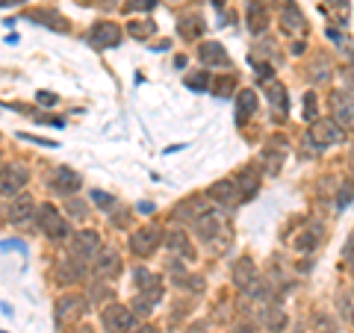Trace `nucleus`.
<instances>
[{"label":"nucleus","mask_w":354,"mask_h":333,"mask_svg":"<svg viewBox=\"0 0 354 333\" xmlns=\"http://www.w3.org/2000/svg\"><path fill=\"white\" fill-rule=\"evenodd\" d=\"M136 289H139V295H136V301H133V307H136V313L139 316H148L151 313V307L160 301L162 298V283H160V277L153 274V272H148V269H136Z\"/></svg>","instance_id":"1"},{"label":"nucleus","mask_w":354,"mask_h":333,"mask_svg":"<svg viewBox=\"0 0 354 333\" xmlns=\"http://www.w3.org/2000/svg\"><path fill=\"white\" fill-rule=\"evenodd\" d=\"M36 225L48 239H68V221L53 204H41L36 213Z\"/></svg>","instance_id":"2"},{"label":"nucleus","mask_w":354,"mask_h":333,"mask_svg":"<svg viewBox=\"0 0 354 333\" xmlns=\"http://www.w3.org/2000/svg\"><path fill=\"white\" fill-rule=\"evenodd\" d=\"M160 245H162V230L157 225H148V227H139L130 233V251L136 257H151Z\"/></svg>","instance_id":"3"},{"label":"nucleus","mask_w":354,"mask_h":333,"mask_svg":"<svg viewBox=\"0 0 354 333\" xmlns=\"http://www.w3.org/2000/svg\"><path fill=\"white\" fill-rule=\"evenodd\" d=\"M30 180V171L24 169V165H0V195H9V198H15L21 189L27 186Z\"/></svg>","instance_id":"4"},{"label":"nucleus","mask_w":354,"mask_h":333,"mask_svg":"<svg viewBox=\"0 0 354 333\" xmlns=\"http://www.w3.org/2000/svg\"><path fill=\"white\" fill-rule=\"evenodd\" d=\"M101 321H104V330L106 333H130L133 330V313H130L127 307H121V304L104 307Z\"/></svg>","instance_id":"5"},{"label":"nucleus","mask_w":354,"mask_h":333,"mask_svg":"<svg viewBox=\"0 0 354 333\" xmlns=\"http://www.w3.org/2000/svg\"><path fill=\"white\" fill-rule=\"evenodd\" d=\"M346 136V130H342L334 118H319L313 127H310V139L316 142L319 148H328V145H337Z\"/></svg>","instance_id":"6"},{"label":"nucleus","mask_w":354,"mask_h":333,"mask_svg":"<svg viewBox=\"0 0 354 333\" xmlns=\"http://www.w3.org/2000/svg\"><path fill=\"white\" fill-rule=\"evenodd\" d=\"M97 251H101V236H97L95 230H86V233H77V236L71 239V257L74 260H95Z\"/></svg>","instance_id":"7"},{"label":"nucleus","mask_w":354,"mask_h":333,"mask_svg":"<svg viewBox=\"0 0 354 333\" xmlns=\"http://www.w3.org/2000/svg\"><path fill=\"white\" fill-rule=\"evenodd\" d=\"M88 44L97 50L104 48H118L121 44V30L118 24H109V21H101V24H95L92 32H88Z\"/></svg>","instance_id":"8"},{"label":"nucleus","mask_w":354,"mask_h":333,"mask_svg":"<svg viewBox=\"0 0 354 333\" xmlns=\"http://www.w3.org/2000/svg\"><path fill=\"white\" fill-rule=\"evenodd\" d=\"M83 189V177L77 174L74 169H68V165H59L57 174H53V192H59L65 198L77 195Z\"/></svg>","instance_id":"9"},{"label":"nucleus","mask_w":354,"mask_h":333,"mask_svg":"<svg viewBox=\"0 0 354 333\" xmlns=\"http://www.w3.org/2000/svg\"><path fill=\"white\" fill-rule=\"evenodd\" d=\"M330 109H334V121L342 130H351L354 127V101L348 92H337L330 97Z\"/></svg>","instance_id":"10"},{"label":"nucleus","mask_w":354,"mask_h":333,"mask_svg":"<svg viewBox=\"0 0 354 333\" xmlns=\"http://www.w3.org/2000/svg\"><path fill=\"white\" fill-rule=\"evenodd\" d=\"M86 313V298L83 295H62L59 301H57V318L59 321H65V325H68V321H77Z\"/></svg>","instance_id":"11"},{"label":"nucleus","mask_w":354,"mask_h":333,"mask_svg":"<svg viewBox=\"0 0 354 333\" xmlns=\"http://www.w3.org/2000/svg\"><path fill=\"white\" fill-rule=\"evenodd\" d=\"M209 198H213L216 204H221V207H236L242 201V195H239V189H236L234 180H218V183H213V186H209Z\"/></svg>","instance_id":"12"},{"label":"nucleus","mask_w":354,"mask_h":333,"mask_svg":"<svg viewBox=\"0 0 354 333\" xmlns=\"http://www.w3.org/2000/svg\"><path fill=\"white\" fill-rule=\"evenodd\" d=\"M245 21H248V30L254 32V36L269 27V9H266L263 0H248V6H245Z\"/></svg>","instance_id":"13"},{"label":"nucleus","mask_w":354,"mask_h":333,"mask_svg":"<svg viewBox=\"0 0 354 333\" xmlns=\"http://www.w3.org/2000/svg\"><path fill=\"white\" fill-rule=\"evenodd\" d=\"M198 59H201V65H207V68H218V65H227V53L218 41H204L201 48H198Z\"/></svg>","instance_id":"14"},{"label":"nucleus","mask_w":354,"mask_h":333,"mask_svg":"<svg viewBox=\"0 0 354 333\" xmlns=\"http://www.w3.org/2000/svg\"><path fill=\"white\" fill-rule=\"evenodd\" d=\"M32 213H36V204H32V198L30 195H15L12 198V204H9V221H12V225H21V221H27Z\"/></svg>","instance_id":"15"},{"label":"nucleus","mask_w":354,"mask_h":333,"mask_svg":"<svg viewBox=\"0 0 354 333\" xmlns=\"http://www.w3.org/2000/svg\"><path fill=\"white\" fill-rule=\"evenodd\" d=\"M281 24H283L286 32H304L307 30V21L301 15V9H298L295 3H290V0H286L283 9H281Z\"/></svg>","instance_id":"16"},{"label":"nucleus","mask_w":354,"mask_h":333,"mask_svg":"<svg viewBox=\"0 0 354 333\" xmlns=\"http://www.w3.org/2000/svg\"><path fill=\"white\" fill-rule=\"evenodd\" d=\"M234 283L239 286V289H251V286L257 283V269H254V263L248 257L236 260V265H234Z\"/></svg>","instance_id":"17"},{"label":"nucleus","mask_w":354,"mask_h":333,"mask_svg":"<svg viewBox=\"0 0 354 333\" xmlns=\"http://www.w3.org/2000/svg\"><path fill=\"white\" fill-rule=\"evenodd\" d=\"M266 97H269V106H274V113L278 115L290 113V97H286V88L278 80H272L269 86H266Z\"/></svg>","instance_id":"18"},{"label":"nucleus","mask_w":354,"mask_h":333,"mask_svg":"<svg viewBox=\"0 0 354 333\" xmlns=\"http://www.w3.org/2000/svg\"><path fill=\"white\" fill-rule=\"evenodd\" d=\"M95 272L101 277H115L121 272V263H118V254L115 251H97L95 257Z\"/></svg>","instance_id":"19"},{"label":"nucleus","mask_w":354,"mask_h":333,"mask_svg":"<svg viewBox=\"0 0 354 333\" xmlns=\"http://www.w3.org/2000/svg\"><path fill=\"white\" fill-rule=\"evenodd\" d=\"M195 225H198V233H201L204 239H213V236H218V233H221L218 213H201V216L195 218Z\"/></svg>","instance_id":"20"},{"label":"nucleus","mask_w":354,"mask_h":333,"mask_svg":"<svg viewBox=\"0 0 354 333\" xmlns=\"http://www.w3.org/2000/svg\"><path fill=\"white\" fill-rule=\"evenodd\" d=\"M165 245H169L174 254H180L183 260H192V257H195V251H192V245H189V239H186V233H180V230H171L169 236H165Z\"/></svg>","instance_id":"21"},{"label":"nucleus","mask_w":354,"mask_h":333,"mask_svg":"<svg viewBox=\"0 0 354 333\" xmlns=\"http://www.w3.org/2000/svg\"><path fill=\"white\" fill-rule=\"evenodd\" d=\"M254 109H257V92L242 88L236 95V121H245L248 115H254Z\"/></svg>","instance_id":"22"},{"label":"nucleus","mask_w":354,"mask_h":333,"mask_svg":"<svg viewBox=\"0 0 354 333\" xmlns=\"http://www.w3.org/2000/svg\"><path fill=\"white\" fill-rule=\"evenodd\" d=\"M83 263L80 260H62L59 265H57V274H59V280L62 283H77V280H80V277H83Z\"/></svg>","instance_id":"23"},{"label":"nucleus","mask_w":354,"mask_h":333,"mask_svg":"<svg viewBox=\"0 0 354 333\" xmlns=\"http://www.w3.org/2000/svg\"><path fill=\"white\" fill-rule=\"evenodd\" d=\"M239 195L242 198H254L257 195V189H260V174H257V169H245L239 174Z\"/></svg>","instance_id":"24"},{"label":"nucleus","mask_w":354,"mask_h":333,"mask_svg":"<svg viewBox=\"0 0 354 333\" xmlns=\"http://www.w3.org/2000/svg\"><path fill=\"white\" fill-rule=\"evenodd\" d=\"M319 242H322V233L319 230H304V233H298V236L292 239V248L295 251H313Z\"/></svg>","instance_id":"25"},{"label":"nucleus","mask_w":354,"mask_h":333,"mask_svg":"<svg viewBox=\"0 0 354 333\" xmlns=\"http://www.w3.org/2000/svg\"><path fill=\"white\" fill-rule=\"evenodd\" d=\"M127 30H130V36H133V39H139V41H142V39H151L153 32H157V24H151V21H130V27H127Z\"/></svg>","instance_id":"26"},{"label":"nucleus","mask_w":354,"mask_h":333,"mask_svg":"<svg viewBox=\"0 0 354 333\" xmlns=\"http://www.w3.org/2000/svg\"><path fill=\"white\" fill-rule=\"evenodd\" d=\"M263 321H266V327H269V330H281L286 325V316H283L281 307H269L263 313Z\"/></svg>","instance_id":"27"},{"label":"nucleus","mask_w":354,"mask_h":333,"mask_svg":"<svg viewBox=\"0 0 354 333\" xmlns=\"http://www.w3.org/2000/svg\"><path fill=\"white\" fill-rule=\"evenodd\" d=\"M201 30H204V24L198 18H183L180 21V36L183 39H198L201 36Z\"/></svg>","instance_id":"28"},{"label":"nucleus","mask_w":354,"mask_h":333,"mask_svg":"<svg viewBox=\"0 0 354 333\" xmlns=\"http://www.w3.org/2000/svg\"><path fill=\"white\" fill-rule=\"evenodd\" d=\"M157 6V0H127V12H148V9Z\"/></svg>","instance_id":"29"},{"label":"nucleus","mask_w":354,"mask_h":333,"mask_svg":"<svg viewBox=\"0 0 354 333\" xmlns=\"http://www.w3.org/2000/svg\"><path fill=\"white\" fill-rule=\"evenodd\" d=\"M354 201V186L351 183H346L339 189V195H337V207H348Z\"/></svg>","instance_id":"30"},{"label":"nucleus","mask_w":354,"mask_h":333,"mask_svg":"<svg viewBox=\"0 0 354 333\" xmlns=\"http://www.w3.org/2000/svg\"><path fill=\"white\" fill-rule=\"evenodd\" d=\"M342 260H346V265L354 272V233L348 236V242H346V248H342Z\"/></svg>","instance_id":"31"},{"label":"nucleus","mask_w":354,"mask_h":333,"mask_svg":"<svg viewBox=\"0 0 354 333\" xmlns=\"http://www.w3.org/2000/svg\"><path fill=\"white\" fill-rule=\"evenodd\" d=\"M186 86H189V88H201V92H204V88L209 86V77L207 74H201V77H186Z\"/></svg>","instance_id":"32"},{"label":"nucleus","mask_w":354,"mask_h":333,"mask_svg":"<svg viewBox=\"0 0 354 333\" xmlns=\"http://www.w3.org/2000/svg\"><path fill=\"white\" fill-rule=\"evenodd\" d=\"M316 115V95L310 92V95H304V118H313Z\"/></svg>","instance_id":"33"},{"label":"nucleus","mask_w":354,"mask_h":333,"mask_svg":"<svg viewBox=\"0 0 354 333\" xmlns=\"http://www.w3.org/2000/svg\"><path fill=\"white\" fill-rule=\"evenodd\" d=\"M36 101H39V104H44V106H53V104L59 101V97L53 95V92H39V95H36Z\"/></svg>","instance_id":"34"},{"label":"nucleus","mask_w":354,"mask_h":333,"mask_svg":"<svg viewBox=\"0 0 354 333\" xmlns=\"http://www.w3.org/2000/svg\"><path fill=\"white\" fill-rule=\"evenodd\" d=\"M92 198H95V201L101 204V207H109V204H113V198H109V195H101V192H95Z\"/></svg>","instance_id":"35"},{"label":"nucleus","mask_w":354,"mask_h":333,"mask_svg":"<svg viewBox=\"0 0 354 333\" xmlns=\"http://www.w3.org/2000/svg\"><path fill=\"white\" fill-rule=\"evenodd\" d=\"M71 209H74L71 216H83V213H86V207H80V204H71Z\"/></svg>","instance_id":"36"},{"label":"nucleus","mask_w":354,"mask_h":333,"mask_svg":"<svg viewBox=\"0 0 354 333\" xmlns=\"http://www.w3.org/2000/svg\"><path fill=\"white\" fill-rule=\"evenodd\" d=\"M130 333H157V330H153V327H148V325H145V327H136V330H130Z\"/></svg>","instance_id":"37"},{"label":"nucleus","mask_w":354,"mask_h":333,"mask_svg":"<svg viewBox=\"0 0 354 333\" xmlns=\"http://www.w3.org/2000/svg\"><path fill=\"white\" fill-rule=\"evenodd\" d=\"M239 333H251V327H239Z\"/></svg>","instance_id":"38"},{"label":"nucleus","mask_w":354,"mask_h":333,"mask_svg":"<svg viewBox=\"0 0 354 333\" xmlns=\"http://www.w3.org/2000/svg\"><path fill=\"white\" fill-rule=\"evenodd\" d=\"M351 165H354V157H351Z\"/></svg>","instance_id":"39"}]
</instances>
